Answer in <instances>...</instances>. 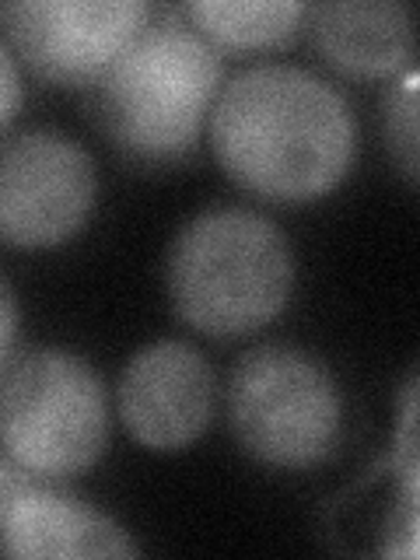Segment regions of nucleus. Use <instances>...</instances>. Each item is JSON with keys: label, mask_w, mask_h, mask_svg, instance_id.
I'll return each mask as SVG.
<instances>
[{"label": "nucleus", "mask_w": 420, "mask_h": 560, "mask_svg": "<svg viewBox=\"0 0 420 560\" xmlns=\"http://www.w3.org/2000/svg\"><path fill=\"white\" fill-rule=\"evenodd\" d=\"M207 130L221 168L270 203L326 197L358 154L354 105L298 63H253L221 84Z\"/></svg>", "instance_id": "f257e3e1"}, {"label": "nucleus", "mask_w": 420, "mask_h": 560, "mask_svg": "<svg viewBox=\"0 0 420 560\" xmlns=\"http://www.w3.org/2000/svg\"><path fill=\"white\" fill-rule=\"evenodd\" d=\"M165 288L186 326L218 340L245 337L291 302V238L253 207H207L175 235Z\"/></svg>", "instance_id": "f03ea898"}, {"label": "nucleus", "mask_w": 420, "mask_h": 560, "mask_svg": "<svg viewBox=\"0 0 420 560\" xmlns=\"http://www.w3.org/2000/svg\"><path fill=\"white\" fill-rule=\"evenodd\" d=\"M98 122L137 162H179L221 92V49L179 11H154L137 39L92 84Z\"/></svg>", "instance_id": "7ed1b4c3"}, {"label": "nucleus", "mask_w": 420, "mask_h": 560, "mask_svg": "<svg viewBox=\"0 0 420 560\" xmlns=\"http://www.w3.org/2000/svg\"><path fill=\"white\" fill-rule=\"evenodd\" d=\"M228 424L253 459L273 469H312L340 448V382L305 347L259 343L228 378Z\"/></svg>", "instance_id": "20e7f679"}, {"label": "nucleus", "mask_w": 420, "mask_h": 560, "mask_svg": "<svg viewBox=\"0 0 420 560\" xmlns=\"http://www.w3.org/2000/svg\"><path fill=\"white\" fill-rule=\"evenodd\" d=\"M109 438V393L74 350L35 347L0 375V445L43 480L78 477Z\"/></svg>", "instance_id": "39448f33"}, {"label": "nucleus", "mask_w": 420, "mask_h": 560, "mask_svg": "<svg viewBox=\"0 0 420 560\" xmlns=\"http://www.w3.org/2000/svg\"><path fill=\"white\" fill-rule=\"evenodd\" d=\"M98 203V168L81 140L25 130L0 144V242L49 249L74 238Z\"/></svg>", "instance_id": "423d86ee"}, {"label": "nucleus", "mask_w": 420, "mask_h": 560, "mask_svg": "<svg viewBox=\"0 0 420 560\" xmlns=\"http://www.w3.org/2000/svg\"><path fill=\"white\" fill-rule=\"evenodd\" d=\"M148 0H14L0 22L35 78L92 88L154 18Z\"/></svg>", "instance_id": "0eeeda50"}, {"label": "nucleus", "mask_w": 420, "mask_h": 560, "mask_svg": "<svg viewBox=\"0 0 420 560\" xmlns=\"http://www.w3.org/2000/svg\"><path fill=\"white\" fill-rule=\"evenodd\" d=\"M116 410L137 445L179 452L197 442L214 420V364L186 340H154L140 347L119 375Z\"/></svg>", "instance_id": "6e6552de"}, {"label": "nucleus", "mask_w": 420, "mask_h": 560, "mask_svg": "<svg viewBox=\"0 0 420 560\" xmlns=\"http://www.w3.org/2000/svg\"><path fill=\"white\" fill-rule=\"evenodd\" d=\"M0 553L22 560L137 557L140 547L122 525L74 498L57 480H43L14 501L0 533Z\"/></svg>", "instance_id": "1a4fd4ad"}, {"label": "nucleus", "mask_w": 420, "mask_h": 560, "mask_svg": "<svg viewBox=\"0 0 420 560\" xmlns=\"http://www.w3.org/2000/svg\"><path fill=\"white\" fill-rule=\"evenodd\" d=\"M323 60L347 78H396L413 57V11L402 0H326L305 11Z\"/></svg>", "instance_id": "9d476101"}, {"label": "nucleus", "mask_w": 420, "mask_h": 560, "mask_svg": "<svg viewBox=\"0 0 420 560\" xmlns=\"http://www.w3.org/2000/svg\"><path fill=\"white\" fill-rule=\"evenodd\" d=\"M302 0H189L179 14L218 49H277L305 25Z\"/></svg>", "instance_id": "9b49d317"}, {"label": "nucleus", "mask_w": 420, "mask_h": 560, "mask_svg": "<svg viewBox=\"0 0 420 560\" xmlns=\"http://www.w3.org/2000/svg\"><path fill=\"white\" fill-rule=\"evenodd\" d=\"M385 116V137L396 154V162L407 172V179L417 183L420 168V133H417V70H407L402 78H393V84L385 88L382 102Z\"/></svg>", "instance_id": "f8f14e48"}, {"label": "nucleus", "mask_w": 420, "mask_h": 560, "mask_svg": "<svg viewBox=\"0 0 420 560\" xmlns=\"http://www.w3.org/2000/svg\"><path fill=\"white\" fill-rule=\"evenodd\" d=\"M35 483H43V477H35L32 469H25L18 459H11V452L0 445V533H4V522L11 515L14 501L32 490Z\"/></svg>", "instance_id": "ddd939ff"}, {"label": "nucleus", "mask_w": 420, "mask_h": 560, "mask_svg": "<svg viewBox=\"0 0 420 560\" xmlns=\"http://www.w3.org/2000/svg\"><path fill=\"white\" fill-rule=\"evenodd\" d=\"M22 70H18V57L11 52L8 39H0V130L14 119L18 105H22Z\"/></svg>", "instance_id": "4468645a"}, {"label": "nucleus", "mask_w": 420, "mask_h": 560, "mask_svg": "<svg viewBox=\"0 0 420 560\" xmlns=\"http://www.w3.org/2000/svg\"><path fill=\"white\" fill-rule=\"evenodd\" d=\"M18 298L8 284V277L0 273V375H4V368L11 364V354H14V340H18Z\"/></svg>", "instance_id": "2eb2a0df"}]
</instances>
